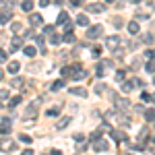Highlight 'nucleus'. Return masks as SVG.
Masks as SVG:
<instances>
[{"mask_svg": "<svg viewBox=\"0 0 155 155\" xmlns=\"http://www.w3.org/2000/svg\"><path fill=\"white\" fill-rule=\"evenodd\" d=\"M71 79L72 81H83V79H87V71L81 64H74V66H71Z\"/></svg>", "mask_w": 155, "mask_h": 155, "instance_id": "1", "label": "nucleus"}, {"mask_svg": "<svg viewBox=\"0 0 155 155\" xmlns=\"http://www.w3.org/2000/svg\"><path fill=\"white\" fill-rule=\"evenodd\" d=\"M104 35V25H91L87 27V37L89 39H97V37Z\"/></svg>", "mask_w": 155, "mask_h": 155, "instance_id": "2", "label": "nucleus"}, {"mask_svg": "<svg viewBox=\"0 0 155 155\" xmlns=\"http://www.w3.org/2000/svg\"><path fill=\"white\" fill-rule=\"evenodd\" d=\"M106 48L110 50V52H118V48H120V35L106 37Z\"/></svg>", "mask_w": 155, "mask_h": 155, "instance_id": "3", "label": "nucleus"}, {"mask_svg": "<svg viewBox=\"0 0 155 155\" xmlns=\"http://www.w3.org/2000/svg\"><path fill=\"white\" fill-rule=\"evenodd\" d=\"M37 107H39V101H33V104H29V107L25 110V118H27V120L35 118V116H37Z\"/></svg>", "mask_w": 155, "mask_h": 155, "instance_id": "4", "label": "nucleus"}, {"mask_svg": "<svg viewBox=\"0 0 155 155\" xmlns=\"http://www.w3.org/2000/svg\"><path fill=\"white\" fill-rule=\"evenodd\" d=\"M107 149H110V143H107V141H104V139H99V141H95V143H93V151H97V153L107 151Z\"/></svg>", "mask_w": 155, "mask_h": 155, "instance_id": "5", "label": "nucleus"}, {"mask_svg": "<svg viewBox=\"0 0 155 155\" xmlns=\"http://www.w3.org/2000/svg\"><path fill=\"white\" fill-rule=\"evenodd\" d=\"M0 149L2 151H15V143L8 137H4V139H0Z\"/></svg>", "mask_w": 155, "mask_h": 155, "instance_id": "6", "label": "nucleus"}, {"mask_svg": "<svg viewBox=\"0 0 155 155\" xmlns=\"http://www.w3.org/2000/svg\"><path fill=\"white\" fill-rule=\"evenodd\" d=\"M110 137H112L116 143H124V141H128V137H126L124 132H120V130H110Z\"/></svg>", "mask_w": 155, "mask_h": 155, "instance_id": "7", "label": "nucleus"}, {"mask_svg": "<svg viewBox=\"0 0 155 155\" xmlns=\"http://www.w3.org/2000/svg\"><path fill=\"white\" fill-rule=\"evenodd\" d=\"M29 23H31V27H41L44 25V17L41 15H31L29 17Z\"/></svg>", "mask_w": 155, "mask_h": 155, "instance_id": "8", "label": "nucleus"}, {"mask_svg": "<svg viewBox=\"0 0 155 155\" xmlns=\"http://www.w3.org/2000/svg\"><path fill=\"white\" fill-rule=\"evenodd\" d=\"M23 46V37H19V35H15L11 39V52H17V50Z\"/></svg>", "mask_w": 155, "mask_h": 155, "instance_id": "9", "label": "nucleus"}, {"mask_svg": "<svg viewBox=\"0 0 155 155\" xmlns=\"http://www.w3.org/2000/svg\"><path fill=\"white\" fill-rule=\"evenodd\" d=\"M71 124V116H62V118L56 122V130H62V128H66Z\"/></svg>", "mask_w": 155, "mask_h": 155, "instance_id": "10", "label": "nucleus"}, {"mask_svg": "<svg viewBox=\"0 0 155 155\" xmlns=\"http://www.w3.org/2000/svg\"><path fill=\"white\" fill-rule=\"evenodd\" d=\"M12 19V12H11V8H6V11H2L0 12V25H6L8 21Z\"/></svg>", "mask_w": 155, "mask_h": 155, "instance_id": "11", "label": "nucleus"}, {"mask_svg": "<svg viewBox=\"0 0 155 155\" xmlns=\"http://www.w3.org/2000/svg\"><path fill=\"white\" fill-rule=\"evenodd\" d=\"M6 71L11 72V74H17V72L21 71V64H19L17 60H11V62H8V66H6Z\"/></svg>", "mask_w": 155, "mask_h": 155, "instance_id": "12", "label": "nucleus"}, {"mask_svg": "<svg viewBox=\"0 0 155 155\" xmlns=\"http://www.w3.org/2000/svg\"><path fill=\"white\" fill-rule=\"evenodd\" d=\"M116 107H118V110H128V107H130V99H128V97L116 99Z\"/></svg>", "mask_w": 155, "mask_h": 155, "instance_id": "13", "label": "nucleus"}, {"mask_svg": "<svg viewBox=\"0 0 155 155\" xmlns=\"http://www.w3.org/2000/svg\"><path fill=\"white\" fill-rule=\"evenodd\" d=\"M139 31H141V25H139V21H130V23H128V33H130V35H137Z\"/></svg>", "mask_w": 155, "mask_h": 155, "instance_id": "14", "label": "nucleus"}, {"mask_svg": "<svg viewBox=\"0 0 155 155\" xmlns=\"http://www.w3.org/2000/svg\"><path fill=\"white\" fill-rule=\"evenodd\" d=\"M8 132H11V120L6 118L4 122H0V134H4V137H6Z\"/></svg>", "mask_w": 155, "mask_h": 155, "instance_id": "15", "label": "nucleus"}, {"mask_svg": "<svg viewBox=\"0 0 155 155\" xmlns=\"http://www.w3.org/2000/svg\"><path fill=\"white\" fill-rule=\"evenodd\" d=\"M66 23H68V12L62 11L58 15V19H56V25H66ZM56 25H54V27H56Z\"/></svg>", "mask_w": 155, "mask_h": 155, "instance_id": "16", "label": "nucleus"}, {"mask_svg": "<svg viewBox=\"0 0 155 155\" xmlns=\"http://www.w3.org/2000/svg\"><path fill=\"white\" fill-rule=\"evenodd\" d=\"M145 120L147 122H155V107H149V110H145Z\"/></svg>", "mask_w": 155, "mask_h": 155, "instance_id": "17", "label": "nucleus"}, {"mask_svg": "<svg viewBox=\"0 0 155 155\" xmlns=\"http://www.w3.org/2000/svg\"><path fill=\"white\" fill-rule=\"evenodd\" d=\"M71 93L72 95H79V97H87V89H83V87H72Z\"/></svg>", "mask_w": 155, "mask_h": 155, "instance_id": "18", "label": "nucleus"}, {"mask_svg": "<svg viewBox=\"0 0 155 155\" xmlns=\"http://www.w3.org/2000/svg\"><path fill=\"white\" fill-rule=\"evenodd\" d=\"M104 11V2L101 4H87V12H101Z\"/></svg>", "mask_w": 155, "mask_h": 155, "instance_id": "19", "label": "nucleus"}, {"mask_svg": "<svg viewBox=\"0 0 155 155\" xmlns=\"http://www.w3.org/2000/svg\"><path fill=\"white\" fill-rule=\"evenodd\" d=\"M46 116H50V118H58V116H60V106L50 107L48 112H46Z\"/></svg>", "mask_w": 155, "mask_h": 155, "instance_id": "20", "label": "nucleus"}, {"mask_svg": "<svg viewBox=\"0 0 155 155\" xmlns=\"http://www.w3.org/2000/svg\"><path fill=\"white\" fill-rule=\"evenodd\" d=\"M77 25H81V27H89V19H87V15H79V17H77Z\"/></svg>", "mask_w": 155, "mask_h": 155, "instance_id": "21", "label": "nucleus"}, {"mask_svg": "<svg viewBox=\"0 0 155 155\" xmlns=\"http://www.w3.org/2000/svg\"><path fill=\"white\" fill-rule=\"evenodd\" d=\"M23 52H25V56H29V58H33V56L37 54V50L33 48V46H25V48H23Z\"/></svg>", "mask_w": 155, "mask_h": 155, "instance_id": "22", "label": "nucleus"}, {"mask_svg": "<svg viewBox=\"0 0 155 155\" xmlns=\"http://www.w3.org/2000/svg\"><path fill=\"white\" fill-rule=\"evenodd\" d=\"M62 87H64V79H58V81H54V83L50 85L52 91H58V89H62Z\"/></svg>", "mask_w": 155, "mask_h": 155, "instance_id": "23", "label": "nucleus"}, {"mask_svg": "<svg viewBox=\"0 0 155 155\" xmlns=\"http://www.w3.org/2000/svg\"><path fill=\"white\" fill-rule=\"evenodd\" d=\"M21 11H25V12H31V11H33V2H31V0H25L23 4H21Z\"/></svg>", "mask_w": 155, "mask_h": 155, "instance_id": "24", "label": "nucleus"}, {"mask_svg": "<svg viewBox=\"0 0 155 155\" xmlns=\"http://www.w3.org/2000/svg\"><path fill=\"white\" fill-rule=\"evenodd\" d=\"M147 139H149V130H147V128H143V130H141V134H139V145H143Z\"/></svg>", "mask_w": 155, "mask_h": 155, "instance_id": "25", "label": "nucleus"}, {"mask_svg": "<svg viewBox=\"0 0 155 155\" xmlns=\"http://www.w3.org/2000/svg\"><path fill=\"white\" fill-rule=\"evenodd\" d=\"M62 41L64 44H74V33H64L62 35Z\"/></svg>", "mask_w": 155, "mask_h": 155, "instance_id": "26", "label": "nucleus"}, {"mask_svg": "<svg viewBox=\"0 0 155 155\" xmlns=\"http://www.w3.org/2000/svg\"><path fill=\"white\" fill-rule=\"evenodd\" d=\"M145 71L151 72V74H155V60H149V62L145 64Z\"/></svg>", "mask_w": 155, "mask_h": 155, "instance_id": "27", "label": "nucleus"}, {"mask_svg": "<svg viewBox=\"0 0 155 155\" xmlns=\"http://www.w3.org/2000/svg\"><path fill=\"white\" fill-rule=\"evenodd\" d=\"M60 41H62V37H60L58 33H54V35H50V44H52V46H58Z\"/></svg>", "mask_w": 155, "mask_h": 155, "instance_id": "28", "label": "nucleus"}, {"mask_svg": "<svg viewBox=\"0 0 155 155\" xmlns=\"http://www.w3.org/2000/svg\"><path fill=\"white\" fill-rule=\"evenodd\" d=\"M54 29H56L54 25H44V35H52V33H54Z\"/></svg>", "mask_w": 155, "mask_h": 155, "instance_id": "29", "label": "nucleus"}, {"mask_svg": "<svg viewBox=\"0 0 155 155\" xmlns=\"http://www.w3.org/2000/svg\"><path fill=\"white\" fill-rule=\"evenodd\" d=\"M122 91H124V93H130V91H132L130 81H124V83H122Z\"/></svg>", "mask_w": 155, "mask_h": 155, "instance_id": "30", "label": "nucleus"}, {"mask_svg": "<svg viewBox=\"0 0 155 155\" xmlns=\"http://www.w3.org/2000/svg\"><path fill=\"white\" fill-rule=\"evenodd\" d=\"M6 99H8V91L6 89H0V104H4Z\"/></svg>", "mask_w": 155, "mask_h": 155, "instance_id": "31", "label": "nucleus"}, {"mask_svg": "<svg viewBox=\"0 0 155 155\" xmlns=\"http://www.w3.org/2000/svg\"><path fill=\"white\" fill-rule=\"evenodd\" d=\"M89 139H91V141H93V143H95V141H99V139H101V132H99V130L91 132V134H89Z\"/></svg>", "mask_w": 155, "mask_h": 155, "instance_id": "32", "label": "nucleus"}, {"mask_svg": "<svg viewBox=\"0 0 155 155\" xmlns=\"http://www.w3.org/2000/svg\"><path fill=\"white\" fill-rule=\"evenodd\" d=\"M19 104H21V95H17V97H12L11 101H8V106H11V107H15V106H19Z\"/></svg>", "mask_w": 155, "mask_h": 155, "instance_id": "33", "label": "nucleus"}, {"mask_svg": "<svg viewBox=\"0 0 155 155\" xmlns=\"http://www.w3.org/2000/svg\"><path fill=\"white\" fill-rule=\"evenodd\" d=\"M130 85H132V89H134V87H143V81L134 77V79H130Z\"/></svg>", "mask_w": 155, "mask_h": 155, "instance_id": "34", "label": "nucleus"}, {"mask_svg": "<svg viewBox=\"0 0 155 155\" xmlns=\"http://www.w3.org/2000/svg\"><path fill=\"white\" fill-rule=\"evenodd\" d=\"M8 60V52H4V50H0V64H4Z\"/></svg>", "mask_w": 155, "mask_h": 155, "instance_id": "35", "label": "nucleus"}, {"mask_svg": "<svg viewBox=\"0 0 155 155\" xmlns=\"http://www.w3.org/2000/svg\"><path fill=\"white\" fill-rule=\"evenodd\" d=\"M145 56H147L149 60H155V48H149L147 52H145Z\"/></svg>", "mask_w": 155, "mask_h": 155, "instance_id": "36", "label": "nucleus"}, {"mask_svg": "<svg viewBox=\"0 0 155 155\" xmlns=\"http://www.w3.org/2000/svg\"><path fill=\"white\" fill-rule=\"evenodd\" d=\"M60 72H62V79H68V77H71V66H64Z\"/></svg>", "mask_w": 155, "mask_h": 155, "instance_id": "37", "label": "nucleus"}, {"mask_svg": "<svg viewBox=\"0 0 155 155\" xmlns=\"http://www.w3.org/2000/svg\"><path fill=\"white\" fill-rule=\"evenodd\" d=\"M91 54H93L95 58H99V56H101V48H99V46H93V50H91Z\"/></svg>", "mask_w": 155, "mask_h": 155, "instance_id": "38", "label": "nucleus"}, {"mask_svg": "<svg viewBox=\"0 0 155 155\" xmlns=\"http://www.w3.org/2000/svg\"><path fill=\"white\" fill-rule=\"evenodd\" d=\"M21 141H23L25 145H29V143H31V141H33V139H31L29 134H21Z\"/></svg>", "mask_w": 155, "mask_h": 155, "instance_id": "39", "label": "nucleus"}, {"mask_svg": "<svg viewBox=\"0 0 155 155\" xmlns=\"http://www.w3.org/2000/svg\"><path fill=\"white\" fill-rule=\"evenodd\" d=\"M12 87H21V85H23V79H19V77H17V79H12Z\"/></svg>", "mask_w": 155, "mask_h": 155, "instance_id": "40", "label": "nucleus"}, {"mask_svg": "<svg viewBox=\"0 0 155 155\" xmlns=\"http://www.w3.org/2000/svg\"><path fill=\"white\" fill-rule=\"evenodd\" d=\"M11 29L15 31V33H19V31H21V23H12V25H11Z\"/></svg>", "mask_w": 155, "mask_h": 155, "instance_id": "41", "label": "nucleus"}, {"mask_svg": "<svg viewBox=\"0 0 155 155\" xmlns=\"http://www.w3.org/2000/svg\"><path fill=\"white\" fill-rule=\"evenodd\" d=\"M33 37H35L37 46H39V48H41V46H44V37H41V35H33ZM41 50H44V48H41Z\"/></svg>", "mask_w": 155, "mask_h": 155, "instance_id": "42", "label": "nucleus"}, {"mask_svg": "<svg viewBox=\"0 0 155 155\" xmlns=\"http://www.w3.org/2000/svg\"><path fill=\"white\" fill-rule=\"evenodd\" d=\"M124 77H126V74H124V71H118V72H116V81H124Z\"/></svg>", "mask_w": 155, "mask_h": 155, "instance_id": "43", "label": "nucleus"}, {"mask_svg": "<svg viewBox=\"0 0 155 155\" xmlns=\"http://www.w3.org/2000/svg\"><path fill=\"white\" fill-rule=\"evenodd\" d=\"M74 141H77V143H83V141H85V137L81 134V132H77V134H74Z\"/></svg>", "mask_w": 155, "mask_h": 155, "instance_id": "44", "label": "nucleus"}, {"mask_svg": "<svg viewBox=\"0 0 155 155\" xmlns=\"http://www.w3.org/2000/svg\"><path fill=\"white\" fill-rule=\"evenodd\" d=\"M87 147H89V143H79V149H77V151H87Z\"/></svg>", "mask_w": 155, "mask_h": 155, "instance_id": "45", "label": "nucleus"}, {"mask_svg": "<svg viewBox=\"0 0 155 155\" xmlns=\"http://www.w3.org/2000/svg\"><path fill=\"white\" fill-rule=\"evenodd\" d=\"M143 41L145 44H151V41H153V35H151V33H149V35H143Z\"/></svg>", "mask_w": 155, "mask_h": 155, "instance_id": "46", "label": "nucleus"}, {"mask_svg": "<svg viewBox=\"0 0 155 155\" xmlns=\"http://www.w3.org/2000/svg\"><path fill=\"white\" fill-rule=\"evenodd\" d=\"M99 66H101V68H104V66H106V68H110V66H112V60H104Z\"/></svg>", "mask_w": 155, "mask_h": 155, "instance_id": "47", "label": "nucleus"}, {"mask_svg": "<svg viewBox=\"0 0 155 155\" xmlns=\"http://www.w3.org/2000/svg\"><path fill=\"white\" fill-rule=\"evenodd\" d=\"M71 6H72V8H79V6H81V0H72Z\"/></svg>", "mask_w": 155, "mask_h": 155, "instance_id": "48", "label": "nucleus"}, {"mask_svg": "<svg viewBox=\"0 0 155 155\" xmlns=\"http://www.w3.org/2000/svg\"><path fill=\"white\" fill-rule=\"evenodd\" d=\"M149 97H151V95H149L147 91H143V93H141V99H143V101H149Z\"/></svg>", "mask_w": 155, "mask_h": 155, "instance_id": "49", "label": "nucleus"}, {"mask_svg": "<svg viewBox=\"0 0 155 155\" xmlns=\"http://www.w3.org/2000/svg\"><path fill=\"white\" fill-rule=\"evenodd\" d=\"M29 71H31V72H35V71H39V64H29Z\"/></svg>", "mask_w": 155, "mask_h": 155, "instance_id": "50", "label": "nucleus"}, {"mask_svg": "<svg viewBox=\"0 0 155 155\" xmlns=\"http://www.w3.org/2000/svg\"><path fill=\"white\" fill-rule=\"evenodd\" d=\"M104 71H106V68H101V66H97V77H104Z\"/></svg>", "mask_w": 155, "mask_h": 155, "instance_id": "51", "label": "nucleus"}, {"mask_svg": "<svg viewBox=\"0 0 155 155\" xmlns=\"http://www.w3.org/2000/svg\"><path fill=\"white\" fill-rule=\"evenodd\" d=\"M137 19H143V21H147V19H149V17H147V15H145V12H141V15H137Z\"/></svg>", "mask_w": 155, "mask_h": 155, "instance_id": "52", "label": "nucleus"}, {"mask_svg": "<svg viewBox=\"0 0 155 155\" xmlns=\"http://www.w3.org/2000/svg\"><path fill=\"white\" fill-rule=\"evenodd\" d=\"M50 155H62V153H60L58 149H52V151H50Z\"/></svg>", "mask_w": 155, "mask_h": 155, "instance_id": "53", "label": "nucleus"}, {"mask_svg": "<svg viewBox=\"0 0 155 155\" xmlns=\"http://www.w3.org/2000/svg\"><path fill=\"white\" fill-rule=\"evenodd\" d=\"M21 155H33V151H31V149H25V151H23Z\"/></svg>", "mask_w": 155, "mask_h": 155, "instance_id": "54", "label": "nucleus"}, {"mask_svg": "<svg viewBox=\"0 0 155 155\" xmlns=\"http://www.w3.org/2000/svg\"><path fill=\"white\" fill-rule=\"evenodd\" d=\"M4 79V68H0V81Z\"/></svg>", "mask_w": 155, "mask_h": 155, "instance_id": "55", "label": "nucleus"}, {"mask_svg": "<svg viewBox=\"0 0 155 155\" xmlns=\"http://www.w3.org/2000/svg\"><path fill=\"white\" fill-rule=\"evenodd\" d=\"M149 101H151V104L155 106V95H151V97H149Z\"/></svg>", "mask_w": 155, "mask_h": 155, "instance_id": "56", "label": "nucleus"}, {"mask_svg": "<svg viewBox=\"0 0 155 155\" xmlns=\"http://www.w3.org/2000/svg\"><path fill=\"white\" fill-rule=\"evenodd\" d=\"M153 153H155V147H153Z\"/></svg>", "mask_w": 155, "mask_h": 155, "instance_id": "57", "label": "nucleus"}, {"mask_svg": "<svg viewBox=\"0 0 155 155\" xmlns=\"http://www.w3.org/2000/svg\"><path fill=\"white\" fill-rule=\"evenodd\" d=\"M153 143H155V137H153Z\"/></svg>", "mask_w": 155, "mask_h": 155, "instance_id": "58", "label": "nucleus"}, {"mask_svg": "<svg viewBox=\"0 0 155 155\" xmlns=\"http://www.w3.org/2000/svg\"><path fill=\"white\" fill-rule=\"evenodd\" d=\"M153 83H155V79H153Z\"/></svg>", "mask_w": 155, "mask_h": 155, "instance_id": "59", "label": "nucleus"}]
</instances>
